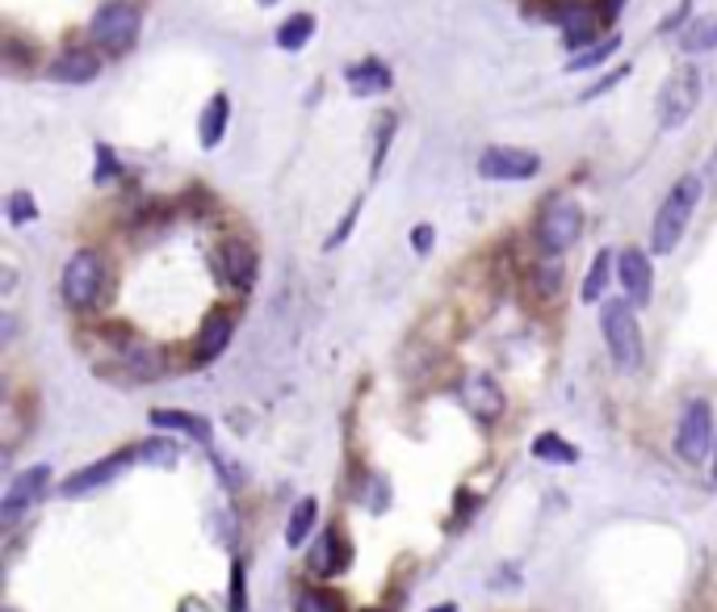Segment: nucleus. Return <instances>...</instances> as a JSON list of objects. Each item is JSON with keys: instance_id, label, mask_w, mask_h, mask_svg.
<instances>
[{"instance_id": "nucleus-34", "label": "nucleus", "mask_w": 717, "mask_h": 612, "mask_svg": "<svg viewBox=\"0 0 717 612\" xmlns=\"http://www.w3.org/2000/svg\"><path fill=\"white\" fill-rule=\"evenodd\" d=\"M428 240H432V227H425V223H420V227L411 231V248H416V252H428Z\"/></svg>"}, {"instance_id": "nucleus-15", "label": "nucleus", "mask_w": 717, "mask_h": 612, "mask_svg": "<svg viewBox=\"0 0 717 612\" xmlns=\"http://www.w3.org/2000/svg\"><path fill=\"white\" fill-rule=\"evenodd\" d=\"M348 559H352V550H348L345 532L327 529L323 537H319V550L311 554V566H315L319 579H327V575H340V571L348 566Z\"/></svg>"}, {"instance_id": "nucleus-25", "label": "nucleus", "mask_w": 717, "mask_h": 612, "mask_svg": "<svg viewBox=\"0 0 717 612\" xmlns=\"http://www.w3.org/2000/svg\"><path fill=\"white\" fill-rule=\"evenodd\" d=\"M562 29H566V47L579 51V47H587V43L596 38V17H587L584 9H575V13L562 22Z\"/></svg>"}, {"instance_id": "nucleus-31", "label": "nucleus", "mask_w": 717, "mask_h": 612, "mask_svg": "<svg viewBox=\"0 0 717 612\" xmlns=\"http://www.w3.org/2000/svg\"><path fill=\"white\" fill-rule=\"evenodd\" d=\"M113 177H118V160H113V152H109L106 143H97V185L113 181Z\"/></svg>"}, {"instance_id": "nucleus-14", "label": "nucleus", "mask_w": 717, "mask_h": 612, "mask_svg": "<svg viewBox=\"0 0 717 612\" xmlns=\"http://www.w3.org/2000/svg\"><path fill=\"white\" fill-rule=\"evenodd\" d=\"M218 265H223V277H227L236 290H252V286H256V252H252V243L227 240L223 243V252H218Z\"/></svg>"}, {"instance_id": "nucleus-6", "label": "nucleus", "mask_w": 717, "mask_h": 612, "mask_svg": "<svg viewBox=\"0 0 717 612\" xmlns=\"http://www.w3.org/2000/svg\"><path fill=\"white\" fill-rule=\"evenodd\" d=\"M717 445V432H714V407L709 399H692L676 424V453L689 461V466H701L705 453Z\"/></svg>"}, {"instance_id": "nucleus-13", "label": "nucleus", "mask_w": 717, "mask_h": 612, "mask_svg": "<svg viewBox=\"0 0 717 612\" xmlns=\"http://www.w3.org/2000/svg\"><path fill=\"white\" fill-rule=\"evenodd\" d=\"M231 336H236V320H231V311H211V315L202 320V332H198L193 361H198V365L218 361V357L227 352V345H231Z\"/></svg>"}, {"instance_id": "nucleus-16", "label": "nucleus", "mask_w": 717, "mask_h": 612, "mask_svg": "<svg viewBox=\"0 0 717 612\" xmlns=\"http://www.w3.org/2000/svg\"><path fill=\"white\" fill-rule=\"evenodd\" d=\"M101 76V59L93 51H68V55H59L51 63V81H63V84H88V81H97Z\"/></svg>"}, {"instance_id": "nucleus-33", "label": "nucleus", "mask_w": 717, "mask_h": 612, "mask_svg": "<svg viewBox=\"0 0 717 612\" xmlns=\"http://www.w3.org/2000/svg\"><path fill=\"white\" fill-rule=\"evenodd\" d=\"M689 9H692V0H680V9H676V13H671V17L664 22V34H671V29L684 26V22H689Z\"/></svg>"}, {"instance_id": "nucleus-17", "label": "nucleus", "mask_w": 717, "mask_h": 612, "mask_svg": "<svg viewBox=\"0 0 717 612\" xmlns=\"http://www.w3.org/2000/svg\"><path fill=\"white\" fill-rule=\"evenodd\" d=\"M345 81L357 97H370V93H386V88L395 84V76H391V68H386L382 59H361V63L348 68Z\"/></svg>"}, {"instance_id": "nucleus-24", "label": "nucleus", "mask_w": 717, "mask_h": 612, "mask_svg": "<svg viewBox=\"0 0 717 612\" xmlns=\"http://www.w3.org/2000/svg\"><path fill=\"white\" fill-rule=\"evenodd\" d=\"M612 277V252L605 248V252H596V261H591V268H587V281H584V302H600L605 298V286H609Z\"/></svg>"}, {"instance_id": "nucleus-28", "label": "nucleus", "mask_w": 717, "mask_h": 612, "mask_svg": "<svg viewBox=\"0 0 717 612\" xmlns=\"http://www.w3.org/2000/svg\"><path fill=\"white\" fill-rule=\"evenodd\" d=\"M294 612H340V600L332 596V591H302L298 600H294Z\"/></svg>"}, {"instance_id": "nucleus-30", "label": "nucleus", "mask_w": 717, "mask_h": 612, "mask_svg": "<svg viewBox=\"0 0 717 612\" xmlns=\"http://www.w3.org/2000/svg\"><path fill=\"white\" fill-rule=\"evenodd\" d=\"M139 449H143V461H164V466L177 461V449H172L168 441H147V445H139Z\"/></svg>"}, {"instance_id": "nucleus-35", "label": "nucleus", "mask_w": 717, "mask_h": 612, "mask_svg": "<svg viewBox=\"0 0 717 612\" xmlns=\"http://www.w3.org/2000/svg\"><path fill=\"white\" fill-rule=\"evenodd\" d=\"M621 4H625V0H600V17H605V22H617Z\"/></svg>"}, {"instance_id": "nucleus-36", "label": "nucleus", "mask_w": 717, "mask_h": 612, "mask_svg": "<svg viewBox=\"0 0 717 612\" xmlns=\"http://www.w3.org/2000/svg\"><path fill=\"white\" fill-rule=\"evenodd\" d=\"M701 177H705V185L709 189H717V147H714V156L705 160V172H701Z\"/></svg>"}, {"instance_id": "nucleus-32", "label": "nucleus", "mask_w": 717, "mask_h": 612, "mask_svg": "<svg viewBox=\"0 0 717 612\" xmlns=\"http://www.w3.org/2000/svg\"><path fill=\"white\" fill-rule=\"evenodd\" d=\"M625 76H630L625 68H617V72H609L605 81H600V84H591V88H587V93H584V101H596V97H605V93H609V88H617V84L625 81Z\"/></svg>"}, {"instance_id": "nucleus-2", "label": "nucleus", "mask_w": 717, "mask_h": 612, "mask_svg": "<svg viewBox=\"0 0 717 612\" xmlns=\"http://www.w3.org/2000/svg\"><path fill=\"white\" fill-rule=\"evenodd\" d=\"M600 332H605L612 365L621 373H634L642 365V327H637L634 302L630 298H605Z\"/></svg>"}, {"instance_id": "nucleus-19", "label": "nucleus", "mask_w": 717, "mask_h": 612, "mask_svg": "<svg viewBox=\"0 0 717 612\" xmlns=\"http://www.w3.org/2000/svg\"><path fill=\"white\" fill-rule=\"evenodd\" d=\"M311 34H315V17L311 13H294V17H286L282 26H277V47L282 51H302L307 43H311Z\"/></svg>"}, {"instance_id": "nucleus-7", "label": "nucleus", "mask_w": 717, "mask_h": 612, "mask_svg": "<svg viewBox=\"0 0 717 612\" xmlns=\"http://www.w3.org/2000/svg\"><path fill=\"white\" fill-rule=\"evenodd\" d=\"M696 106H701V76L692 68H684V72H676L659 88V127L664 131H680L696 113Z\"/></svg>"}, {"instance_id": "nucleus-1", "label": "nucleus", "mask_w": 717, "mask_h": 612, "mask_svg": "<svg viewBox=\"0 0 717 612\" xmlns=\"http://www.w3.org/2000/svg\"><path fill=\"white\" fill-rule=\"evenodd\" d=\"M701 193H705V177H680L671 193L664 197V206L655 214V227H650V252L655 256H671L680 240H684V231H689L692 223V211H696V202H701Z\"/></svg>"}, {"instance_id": "nucleus-38", "label": "nucleus", "mask_w": 717, "mask_h": 612, "mask_svg": "<svg viewBox=\"0 0 717 612\" xmlns=\"http://www.w3.org/2000/svg\"><path fill=\"white\" fill-rule=\"evenodd\" d=\"M256 4H265V9H268V4H277V0H256Z\"/></svg>"}, {"instance_id": "nucleus-8", "label": "nucleus", "mask_w": 717, "mask_h": 612, "mask_svg": "<svg viewBox=\"0 0 717 612\" xmlns=\"http://www.w3.org/2000/svg\"><path fill=\"white\" fill-rule=\"evenodd\" d=\"M537 172H541V156L525 147H487L478 156V177L487 181H529Z\"/></svg>"}, {"instance_id": "nucleus-20", "label": "nucleus", "mask_w": 717, "mask_h": 612, "mask_svg": "<svg viewBox=\"0 0 717 612\" xmlns=\"http://www.w3.org/2000/svg\"><path fill=\"white\" fill-rule=\"evenodd\" d=\"M152 428L189 432V436H198V441H206V436H211V424H206V420H198V416H189V411H164V407L152 411Z\"/></svg>"}, {"instance_id": "nucleus-27", "label": "nucleus", "mask_w": 717, "mask_h": 612, "mask_svg": "<svg viewBox=\"0 0 717 612\" xmlns=\"http://www.w3.org/2000/svg\"><path fill=\"white\" fill-rule=\"evenodd\" d=\"M4 211H9V223H13V227H26V223H34V218H38V202H34V193L17 189V193H9Z\"/></svg>"}, {"instance_id": "nucleus-9", "label": "nucleus", "mask_w": 717, "mask_h": 612, "mask_svg": "<svg viewBox=\"0 0 717 612\" xmlns=\"http://www.w3.org/2000/svg\"><path fill=\"white\" fill-rule=\"evenodd\" d=\"M47 482H51V466H29V470H22L17 479L9 482V491H4V500H0V516H4V525H17L29 507L43 500Z\"/></svg>"}, {"instance_id": "nucleus-37", "label": "nucleus", "mask_w": 717, "mask_h": 612, "mask_svg": "<svg viewBox=\"0 0 717 612\" xmlns=\"http://www.w3.org/2000/svg\"><path fill=\"white\" fill-rule=\"evenodd\" d=\"M432 612H457V609H453V604H445V609H432Z\"/></svg>"}, {"instance_id": "nucleus-26", "label": "nucleus", "mask_w": 717, "mask_h": 612, "mask_svg": "<svg viewBox=\"0 0 717 612\" xmlns=\"http://www.w3.org/2000/svg\"><path fill=\"white\" fill-rule=\"evenodd\" d=\"M621 51V38L612 34V38H605V43H596V47H587V51L571 55V72H584V68H596V63H605V59H612V55Z\"/></svg>"}, {"instance_id": "nucleus-4", "label": "nucleus", "mask_w": 717, "mask_h": 612, "mask_svg": "<svg viewBox=\"0 0 717 612\" xmlns=\"http://www.w3.org/2000/svg\"><path fill=\"white\" fill-rule=\"evenodd\" d=\"M139 29H143V9L134 4V0H109L101 4L97 13H93V43L109 55H122L131 51L134 43H139Z\"/></svg>"}, {"instance_id": "nucleus-18", "label": "nucleus", "mask_w": 717, "mask_h": 612, "mask_svg": "<svg viewBox=\"0 0 717 612\" xmlns=\"http://www.w3.org/2000/svg\"><path fill=\"white\" fill-rule=\"evenodd\" d=\"M227 118H231V97H227V93H214L211 101H206V109H202V118H198V134H202V147H206V152L223 143Z\"/></svg>"}, {"instance_id": "nucleus-5", "label": "nucleus", "mask_w": 717, "mask_h": 612, "mask_svg": "<svg viewBox=\"0 0 717 612\" xmlns=\"http://www.w3.org/2000/svg\"><path fill=\"white\" fill-rule=\"evenodd\" d=\"M579 231H584V211H579L571 197L554 193V197L541 206V218H537V243H541V252H546V256L566 252L571 243L579 240Z\"/></svg>"}, {"instance_id": "nucleus-11", "label": "nucleus", "mask_w": 717, "mask_h": 612, "mask_svg": "<svg viewBox=\"0 0 717 612\" xmlns=\"http://www.w3.org/2000/svg\"><path fill=\"white\" fill-rule=\"evenodd\" d=\"M617 277H621V286H625V298H630V302H637V307L650 302V293H655L650 252H642V248H625V252L617 256Z\"/></svg>"}, {"instance_id": "nucleus-29", "label": "nucleus", "mask_w": 717, "mask_h": 612, "mask_svg": "<svg viewBox=\"0 0 717 612\" xmlns=\"http://www.w3.org/2000/svg\"><path fill=\"white\" fill-rule=\"evenodd\" d=\"M357 214H361V197H357V202H352V206H348V211H345V218H340V227H336V231H332V236H327V243H323V248H327V252H332V248H340V243L348 240V231H352V227H357Z\"/></svg>"}, {"instance_id": "nucleus-22", "label": "nucleus", "mask_w": 717, "mask_h": 612, "mask_svg": "<svg viewBox=\"0 0 717 612\" xmlns=\"http://www.w3.org/2000/svg\"><path fill=\"white\" fill-rule=\"evenodd\" d=\"M533 457H537V461H554V466H571V461H579V449L566 445L558 432H541V436L533 441Z\"/></svg>"}, {"instance_id": "nucleus-21", "label": "nucleus", "mask_w": 717, "mask_h": 612, "mask_svg": "<svg viewBox=\"0 0 717 612\" xmlns=\"http://www.w3.org/2000/svg\"><path fill=\"white\" fill-rule=\"evenodd\" d=\"M689 55H705V51H717V13H705V17H696L689 29H684V43H680Z\"/></svg>"}, {"instance_id": "nucleus-23", "label": "nucleus", "mask_w": 717, "mask_h": 612, "mask_svg": "<svg viewBox=\"0 0 717 612\" xmlns=\"http://www.w3.org/2000/svg\"><path fill=\"white\" fill-rule=\"evenodd\" d=\"M315 520H319V504H315V500H302V504H294L290 525H286V545H290V550H298V545L311 537Z\"/></svg>"}, {"instance_id": "nucleus-12", "label": "nucleus", "mask_w": 717, "mask_h": 612, "mask_svg": "<svg viewBox=\"0 0 717 612\" xmlns=\"http://www.w3.org/2000/svg\"><path fill=\"white\" fill-rule=\"evenodd\" d=\"M131 461H143V449H122V453H109L106 461H93V466H84L80 475L63 482V495H88V491H97V487H106L113 475H122Z\"/></svg>"}, {"instance_id": "nucleus-3", "label": "nucleus", "mask_w": 717, "mask_h": 612, "mask_svg": "<svg viewBox=\"0 0 717 612\" xmlns=\"http://www.w3.org/2000/svg\"><path fill=\"white\" fill-rule=\"evenodd\" d=\"M106 281H109L106 256H101L97 248H80L76 256L63 265L59 290H63V302H68L72 311H93V307L101 302V293H106Z\"/></svg>"}, {"instance_id": "nucleus-10", "label": "nucleus", "mask_w": 717, "mask_h": 612, "mask_svg": "<svg viewBox=\"0 0 717 612\" xmlns=\"http://www.w3.org/2000/svg\"><path fill=\"white\" fill-rule=\"evenodd\" d=\"M462 403L470 407V416H475L478 424H495L500 416H504V391H500V382L495 377H487V373H470L466 382H462Z\"/></svg>"}, {"instance_id": "nucleus-39", "label": "nucleus", "mask_w": 717, "mask_h": 612, "mask_svg": "<svg viewBox=\"0 0 717 612\" xmlns=\"http://www.w3.org/2000/svg\"><path fill=\"white\" fill-rule=\"evenodd\" d=\"M714 475H717V445H714Z\"/></svg>"}]
</instances>
